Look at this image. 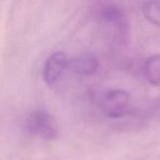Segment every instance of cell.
I'll use <instances>...</instances> for the list:
<instances>
[{"instance_id": "6da1fadb", "label": "cell", "mask_w": 160, "mask_h": 160, "mask_svg": "<svg viewBox=\"0 0 160 160\" xmlns=\"http://www.w3.org/2000/svg\"><path fill=\"white\" fill-rule=\"evenodd\" d=\"M98 21L108 38L120 44H126L129 38V23L121 8L113 5L103 7L99 11Z\"/></svg>"}, {"instance_id": "52a82bcc", "label": "cell", "mask_w": 160, "mask_h": 160, "mask_svg": "<svg viewBox=\"0 0 160 160\" xmlns=\"http://www.w3.org/2000/svg\"><path fill=\"white\" fill-rule=\"evenodd\" d=\"M142 11L151 24L160 27V0H145Z\"/></svg>"}, {"instance_id": "277c9868", "label": "cell", "mask_w": 160, "mask_h": 160, "mask_svg": "<svg viewBox=\"0 0 160 160\" xmlns=\"http://www.w3.org/2000/svg\"><path fill=\"white\" fill-rule=\"evenodd\" d=\"M69 59L64 52H55L48 58L43 68V78L48 86H55L65 71L69 68Z\"/></svg>"}, {"instance_id": "5b68a950", "label": "cell", "mask_w": 160, "mask_h": 160, "mask_svg": "<svg viewBox=\"0 0 160 160\" xmlns=\"http://www.w3.org/2000/svg\"><path fill=\"white\" fill-rule=\"evenodd\" d=\"M99 60L93 54H83L69 62V68L79 76H90L99 69Z\"/></svg>"}, {"instance_id": "8992f818", "label": "cell", "mask_w": 160, "mask_h": 160, "mask_svg": "<svg viewBox=\"0 0 160 160\" xmlns=\"http://www.w3.org/2000/svg\"><path fill=\"white\" fill-rule=\"evenodd\" d=\"M144 75L148 82L153 86H160V55L148 57L144 65Z\"/></svg>"}, {"instance_id": "7a4b0ae2", "label": "cell", "mask_w": 160, "mask_h": 160, "mask_svg": "<svg viewBox=\"0 0 160 160\" xmlns=\"http://www.w3.org/2000/svg\"><path fill=\"white\" fill-rule=\"evenodd\" d=\"M131 103V94L123 89L110 90L103 96L101 109L110 118H120L126 115Z\"/></svg>"}, {"instance_id": "3957f363", "label": "cell", "mask_w": 160, "mask_h": 160, "mask_svg": "<svg viewBox=\"0 0 160 160\" xmlns=\"http://www.w3.org/2000/svg\"><path fill=\"white\" fill-rule=\"evenodd\" d=\"M27 126L30 133L40 136L45 140H52L57 136L55 120L44 110H36L32 112L28 118Z\"/></svg>"}]
</instances>
